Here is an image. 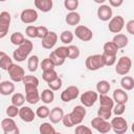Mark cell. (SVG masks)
Returning <instances> with one entry per match:
<instances>
[{
  "mask_svg": "<svg viewBox=\"0 0 134 134\" xmlns=\"http://www.w3.org/2000/svg\"><path fill=\"white\" fill-rule=\"evenodd\" d=\"M25 40H26L25 37H24L23 34L20 32V31H16V32H14V34L10 36V42H12V44L17 45V46H19V45H21L22 43H24Z\"/></svg>",
  "mask_w": 134,
  "mask_h": 134,
  "instance_id": "cell-34",
  "label": "cell"
},
{
  "mask_svg": "<svg viewBox=\"0 0 134 134\" xmlns=\"http://www.w3.org/2000/svg\"><path fill=\"white\" fill-rule=\"evenodd\" d=\"M73 38H74V35L72 31L70 30H64L61 32L60 35V40L63 44H70L72 41H73Z\"/></svg>",
  "mask_w": 134,
  "mask_h": 134,
  "instance_id": "cell-33",
  "label": "cell"
},
{
  "mask_svg": "<svg viewBox=\"0 0 134 134\" xmlns=\"http://www.w3.org/2000/svg\"><path fill=\"white\" fill-rule=\"evenodd\" d=\"M80 94V90L76 86H69L63 90L61 93V99L65 103H68L72 99H75Z\"/></svg>",
  "mask_w": 134,
  "mask_h": 134,
  "instance_id": "cell-15",
  "label": "cell"
},
{
  "mask_svg": "<svg viewBox=\"0 0 134 134\" xmlns=\"http://www.w3.org/2000/svg\"><path fill=\"white\" fill-rule=\"evenodd\" d=\"M22 83L24 85H35V86H39V80L38 77L34 76V75H25Z\"/></svg>",
  "mask_w": 134,
  "mask_h": 134,
  "instance_id": "cell-43",
  "label": "cell"
},
{
  "mask_svg": "<svg viewBox=\"0 0 134 134\" xmlns=\"http://www.w3.org/2000/svg\"><path fill=\"white\" fill-rule=\"evenodd\" d=\"M91 126L93 129H95L97 132L99 133H108L111 129H112V126H111V122L108 121V119H104L99 116L97 117H94L92 120H91Z\"/></svg>",
  "mask_w": 134,
  "mask_h": 134,
  "instance_id": "cell-4",
  "label": "cell"
},
{
  "mask_svg": "<svg viewBox=\"0 0 134 134\" xmlns=\"http://www.w3.org/2000/svg\"><path fill=\"white\" fill-rule=\"evenodd\" d=\"M13 60L9 58L8 54H6L4 51H0V67L3 70H8V68L13 65Z\"/></svg>",
  "mask_w": 134,
  "mask_h": 134,
  "instance_id": "cell-25",
  "label": "cell"
},
{
  "mask_svg": "<svg viewBox=\"0 0 134 134\" xmlns=\"http://www.w3.org/2000/svg\"><path fill=\"white\" fill-rule=\"evenodd\" d=\"M124 3V0H109V4L112 7H119Z\"/></svg>",
  "mask_w": 134,
  "mask_h": 134,
  "instance_id": "cell-54",
  "label": "cell"
},
{
  "mask_svg": "<svg viewBox=\"0 0 134 134\" xmlns=\"http://www.w3.org/2000/svg\"><path fill=\"white\" fill-rule=\"evenodd\" d=\"M19 111H20L19 107L15 106L13 104L6 108V114L8 117H16L17 115H19Z\"/></svg>",
  "mask_w": 134,
  "mask_h": 134,
  "instance_id": "cell-44",
  "label": "cell"
},
{
  "mask_svg": "<svg viewBox=\"0 0 134 134\" xmlns=\"http://www.w3.org/2000/svg\"><path fill=\"white\" fill-rule=\"evenodd\" d=\"M15 91V84L13 81H2L0 84V93L2 95H9Z\"/></svg>",
  "mask_w": 134,
  "mask_h": 134,
  "instance_id": "cell-22",
  "label": "cell"
},
{
  "mask_svg": "<svg viewBox=\"0 0 134 134\" xmlns=\"http://www.w3.org/2000/svg\"><path fill=\"white\" fill-rule=\"evenodd\" d=\"M48 34H49V30H48L47 27L42 26V25H41V26H37V37H38L39 39L43 40Z\"/></svg>",
  "mask_w": 134,
  "mask_h": 134,
  "instance_id": "cell-47",
  "label": "cell"
},
{
  "mask_svg": "<svg viewBox=\"0 0 134 134\" xmlns=\"http://www.w3.org/2000/svg\"><path fill=\"white\" fill-rule=\"evenodd\" d=\"M112 97H113L114 102L118 103V104H127V102L129 99L128 93L126 92L125 89H115L113 91Z\"/></svg>",
  "mask_w": 134,
  "mask_h": 134,
  "instance_id": "cell-20",
  "label": "cell"
},
{
  "mask_svg": "<svg viewBox=\"0 0 134 134\" xmlns=\"http://www.w3.org/2000/svg\"><path fill=\"white\" fill-rule=\"evenodd\" d=\"M38 13L34 8H25L21 12L20 19L24 24H31L38 20Z\"/></svg>",
  "mask_w": 134,
  "mask_h": 134,
  "instance_id": "cell-13",
  "label": "cell"
},
{
  "mask_svg": "<svg viewBox=\"0 0 134 134\" xmlns=\"http://www.w3.org/2000/svg\"><path fill=\"white\" fill-rule=\"evenodd\" d=\"M25 87V97L26 102L30 105L37 104L41 99V94L39 93L38 86L35 85H24Z\"/></svg>",
  "mask_w": 134,
  "mask_h": 134,
  "instance_id": "cell-3",
  "label": "cell"
},
{
  "mask_svg": "<svg viewBox=\"0 0 134 134\" xmlns=\"http://www.w3.org/2000/svg\"><path fill=\"white\" fill-rule=\"evenodd\" d=\"M12 104L13 105H15V106H17V107H22L23 105H24V103L26 102V97L22 94V93H20V92H17V93H15L13 96H12Z\"/></svg>",
  "mask_w": 134,
  "mask_h": 134,
  "instance_id": "cell-32",
  "label": "cell"
},
{
  "mask_svg": "<svg viewBox=\"0 0 134 134\" xmlns=\"http://www.w3.org/2000/svg\"><path fill=\"white\" fill-rule=\"evenodd\" d=\"M39 67V58L38 55H30L27 60V68L30 72L37 71Z\"/></svg>",
  "mask_w": 134,
  "mask_h": 134,
  "instance_id": "cell-31",
  "label": "cell"
},
{
  "mask_svg": "<svg viewBox=\"0 0 134 134\" xmlns=\"http://www.w3.org/2000/svg\"><path fill=\"white\" fill-rule=\"evenodd\" d=\"M58 73L54 69H49V70H44L43 73H42V79L46 82V83H49L53 80H55L58 77Z\"/></svg>",
  "mask_w": 134,
  "mask_h": 134,
  "instance_id": "cell-35",
  "label": "cell"
},
{
  "mask_svg": "<svg viewBox=\"0 0 134 134\" xmlns=\"http://www.w3.org/2000/svg\"><path fill=\"white\" fill-rule=\"evenodd\" d=\"M71 119H72V122L74 126H77L80 124H82V121L84 120V117L86 116V109H85V106L83 105H79V106H75L72 111L69 113Z\"/></svg>",
  "mask_w": 134,
  "mask_h": 134,
  "instance_id": "cell-8",
  "label": "cell"
},
{
  "mask_svg": "<svg viewBox=\"0 0 134 134\" xmlns=\"http://www.w3.org/2000/svg\"><path fill=\"white\" fill-rule=\"evenodd\" d=\"M36 112H34V110L30 108V107H27V106H22L20 108V111H19V116L20 118L25 121V122H31L35 117H36Z\"/></svg>",
  "mask_w": 134,
  "mask_h": 134,
  "instance_id": "cell-17",
  "label": "cell"
},
{
  "mask_svg": "<svg viewBox=\"0 0 134 134\" xmlns=\"http://www.w3.org/2000/svg\"><path fill=\"white\" fill-rule=\"evenodd\" d=\"M110 122L112 126V130L116 134H124L128 131V122L120 115H116V117H113Z\"/></svg>",
  "mask_w": 134,
  "mask_h": 134,
  "instance_id": "cell-5",
  "label": "cell"
},
{
  "mask_svg": "<svg viewBox=\"0 0 134 134\" xmlns=\"http://www.w3.org/2000/svg\"><path fill=\"white\" fill-rule=\"evenodd\" d=\"M0 1H1V2H3V1H5V0H0Z\"/></svg>",
  "mask_w": 134,
  "mask_h": 134,
  "instance_id": "cell-57",
  "label": "cell"
},
{
  "mask_svg": "<svg viewBox=\"0 0 134 134\" xmlns=\"http://www.w3.org/2000/svg\"><path fill=\"white\" fill-rule=\"evenodd\" d=\"M131 130H132V132L134 133V122L132 124V126H131Z\"/></svg>",
  "mask_w": 134,
  "mask_h": 134,
  "instance_id": "cell-56",
  "label": "cell"
},
{
  "mask_svg": "<svg viewBox=\"0 0 134 134\" xmlns=\"http://www.w3.org/2000/svg\"><path fill=\"white\" fill-rule=\"evenodd\" d=\"M110 88H111L110 83H109L108 81H105V80L99 81V82H97V84H96V91H97L99 94H107V93L109 92Z\"/></svg>",
  "mask_w": 134,
  "mask_h": 134,
  "instance_id": "cell-30",
  "label": "cell"
},
{
  "mask_svg": "<svg viewBox=\"0 0 134 134\" xmlns=\"http://www.w3.org/2000/svg\"><path fill=\"white\" fill-rule=\"evenodd\" d=\"M39 132L41 134H54L57 131L53 128V126H51L50 122H43L40 125Z\"/></svg>",
  "mask_w": 134,
  "mask_h": 134,
  "instance_id": "cell-36",
  "label": "cell"
},
{
  "mask_svg": "<svg viewBox=\"0 0 134 134\" xmlns=\"http://www.w3.org/2000/svg\"><path fill=\"white\" fill-rule=\"evenodd\" d=\"M10 14L7 12H1L0 14V39H3L9 29V25H10Z\"/></svg>",
  "mask_w": 134,
  "mask_h": 134,
  "instance_id": "cell-11",
  "label": "cell"
},
{
  "mask_svg": "<svg viewBox=\"0 0 134 134\" xmlns=\"http://www.w3.org/2000/svg\"><path fill=\"white\" fill-rule=\"evenodd\" d=\"M95 3H97V4H104L107 0H93Z\"/></svg>",
  "mask_w": 134,
  "mask_h": 134,
  "instance_id": "cell-55",
  "label": "cell"
},
{
  "mask_svg": "<svg viewBox=\"0 0 134 134\" xmlns=\"http://www.w3.org/2000/svg\"><path fill=\"white\" fill-rule=\"evenodd\" d=\"M120 86L126 91L132 90L134 88V79L132 76H129V75L122 76L121 80H120Z\"/></svg>",
  "mask_w": 134,
  "mask_h": 134,
  "instance_id": "cell-28",
  "label": "cell"
},
{
  "mask_svg": "<svg viewBox=\"0 0 134 134\" xmlns=\"http://www.w3.org/2000/svg\"><path fill=\"white\" fill-rule=\"evenodd\" d=\"M68 49H69V59L71 60H75L80 57V48L76 45H68Z\"/></svg>",
  "mask_w": 134,
  "mask_h": 134,
  "instance_id": "cell-41",
  "label": "cell"
},
{
  "mask_svg": "<svg viewBox=\"0 0 134 134\" xmlns=\"http://www.w3.org/2000/svg\"><path fill=\"white\" fill-rule=\"evenodd\" d=\"M54 99V93H53V90H51L50 88L48 89H44L41 93V100L44 103V104H51Z\"/></svg>",
  "mask_w": 134,
  "mask_h": 134,
  "instance_id": "cell-27",
  "label": "cell"
},
{
  "mask_svg": "<svg viewBox=\"0 0 134 134\" xmlns=\"http://www.w3.org/2000/svg\"><path fill=\"white\" fill-rule=\"evenodd\" d=\"M118 47L117 45L113 42V41H110V42H106L104 44V47H103V50L105 54H110V55H116L117 54V51H118Z\"/></svg>",
  "mask_w": 134,
  "mask_h": 134,
  "instance_id": "cell-26",
  "label": "cell"
},
{
  "mask_svg": "<svg viewBox=\"0 0 134 134\" xmlns=\"http://www.w3.org/2000/svg\"><path fill=\"white\" fill-rule=\"evenodd\" d=\"M125 27V19L121 16H115L112 17V19L109 21V31H111L112 34H119Z\"/></svg>",
  "mask_w": 134,
  "mask_h": 134,
  "instance_id": "cell-12",
  "label": "cell"
},
{
  "mask_svg": "<svg viewBox=\"0 0 134 134\" xmlns=\"http://www.w3.org/2000/svg\"><path fill=\"white\" fill-rule=\"evenodd\" d=\"M132 67V61L129 57H121L116 66H115V72L119 75H126L129 73Z\"/></svg>",
  "mask_w": 134,
  "mask_h": 134,
  "instance_id": "cell-6",
  "label": "cell"
},
{
  "mask_svg": "<svg viewBox=\"0 0 134 134\" xmlns=\"http://www.w3.org/2000/svg\"><path fill=\"white\" fill-rule=\"evenodd\" d=\"M126 111V104H118L116 103V105L113 107L112 112L115 115H122Z\"/></svg>",
  "mask_w": 134,
  "mask_h": 134,
  "instance_id": "cell-46",
  "label": "cell"
},
{
  "mask_svg": "<svg viewBox=\"0 0 134 134\" xmlns=\"http://www.w3.org/2000/svg\"><path fill=\"white\" fill-rule=\"evenodd\" d=\"M98 99V94L95 91L88 90L81 95V103L85 107H92Z\"/></svg>",
  "mask_w": 134,
  "mask_h": 134,
  "instance_id": "cell-14",
  "label": "cell"
},
{
  "mask_svg": "<svg viewBox=\"0 0 134 134\" xmlns=\"http://www.w3.org/2000/svg\"><path fill=\"white\" fill-rule=\"evenodd\" d=\"M64 111L62 108L60 107H54L50 110V113H49V116L48 118L50 119V122L52 124H59L60 121H62L63 117H64Z\"/></svg>",
  "mask_w": 134,
  "mask_h": 134,
  "instance_id": "cell-19",
  "label": "cell"
},
{
  "mask_svg": "<svg viewBox=\"0 0 134 134\" xmlns=\"http://www.w3.org/2000/svg\"><path fill=\"white\" fill-rule=\"evenodd\" d=\"M62 122H63V125H64L66 128H71V127L74 126L73 122H72V119H71V117H70V115H69V113L64 115V117H63V119H62Z\"/></svg>",
  "mask_w": 134,
  "mask_h": 134,
  "instance_id": "cell-52",
  "label": "cell"
},
{
  "mask_svg": "<svg viewBox=\"0 0 134 134\" xmlns=\"http://www.w3.org/2000/svg\"><path fill=\"white\" fill-rule=\"evenodd\" d=\"M112 108H107V107H102L99 106L97 110V116L104 118V119H109L112 116Z\"/></svg>",
  "mask_w": 134,
  "mask_h": 134,
  "instance_id": "cell-37",
  "label": "cell"
},
{
  "mask_svg": "<svg viewBox=\"0 0 134 134\" xmlns=\"http://www.w3.org/2000/svg\"><path fill=\"white\" fill-rule=\"evenodd\" d=\"M35 6L43 13H48L52 9L53 2L52 0H35Z\"/></svg>",
  "mask_w": 134,
  "mask_h": 134,
  "instance_id": "cell-21",
  "label": "cell"
},
{
  "mask_svg": "<svg viewBox=\"0 0 134 134\" xmlns=\"http://www.w3.org/2000/svg\"><path fill=\"white\" fill-rule=\"evenodd\" d=\"M75 133L76 134H91L92 130L87 127V126H83V125H77V127L75 128Z\"/></svg>",
  "mask_w": 134,
  "mask_h": 134,
  "instance_id": "cell-49",
  "label": "cell"
},
{
  "mask_svg": "<svg viewBox=\"0 0 134 134\" xmlns=\"http://www.w3.org/2000/svg\"><path fill=\"white\" fill-rule=\"evenodd\" d=\"M64 6L69 12H75L79 7V0H64Z\"/></svg>",
  "mask_w": 134,
  "mask_h": 134,
  "instance_id": "cell-40",
  "label": "cell"
},
{
  "mask_svg": "<svg viewBox=\"0 0 134 134\" xmlns=\"http://www.w3.org/2000/svg\"><path fill=\"white\" fill-rule=\"evenodd\" d=\"M126 29L130 35L134 36V20H130L126 24Z\"/></svg>",
  "mask_w": 134,
  "mask_h": 134,
  "instance_id": "cell-53",
  "label": "cell"
},
{
  "mask_svg": "<svg viewBox=\"0 0 134 134\" xmlns=\"http://www.w3.org/2000/svg\"><path fill=\"white\" fill-rule=\"evenodd\" d=\"M54 67H55V65L53 64V62L49 58L44 59L41 63V68H42L43 71L44 70H49V69H54Z\"/></svg>",
  "mask_w": 134,
  "mask_h": 134,
  "instance_id": "cell-45",
  "label": "cell"
},
{
  "mask_svg": "<svg viewBox=\"0 0 134 134\" xmlns=\"http://www.w3.org/2000/svg\"><path fill=\"white\" fill-rule=\"evenodd\" d=\"M7 72H8V75H9L10 80H12L13 82H15V83L22 82L23 79H24V76H25V71H24V69H23L21 66L17 65V64H13V65L8 68Z\"/></svg>",
  "mask_w": 134,
  "mask_h": 134,
  "instance_id": "cell-10",
  "label": "cell"
},
{
  "mask_svg": "<svg viewBox=\"0 0 134 134\" xmlns=\"http://www.w3.org/2000/svg\"><path fill=\"white\" fill-rule=\"evenodd\" d=\"M104 55V60H105V65L106 66H112L115 64L116 62V55H110V54H105L103 53Z\"/></svg>",
  "mask_w": 134,
  "mask_h": 134,
  "instance_id": "cell-51",
  "label": "cell"
},
{
  "mask_svg": "<svg viewBox=\"0 0 134 134\" xmlns=\"http://www.w3.org/2000/svg\"><path fill=\"white\" fill-rule=\"evenodd\" d=\"M34 48V44L30 40H25L24 43H22L21 45L18 46V48L16 50H14L13 52V59L17 62H23L25 61V59L28 58L29 53L31 52Z\"/></svg>",
  "mask_w": 134,
  "mask_h": 134,
  "instance_id": "cell-1",
  "label": "cell"
},
{
  "mask_svg": "<svg viewBox=\"0 0 134 134\" xmlns=\"http://www.w3.org/2000/svg\"><path fill=\"white\" fill-rule=\"evenodd\" d=\"M74 35H75V37H76L79 40H81V41H83V42H89V41L92 40V38H93V32H92V30H91L89 27L85 26V25H77V26L75 27Z\"/></svg>",
  "mask_w": 134,
  "mask_h": 134,
  "instance_id": "cell-7",
  "label": "cell"
},
{
  "mask_svg": "<svg viewBox=\"0 0 134 134\" xmlns=\"http://www.w3.org/2000/svg\"><path fill=\"white\" fill-rule=\"evenodd\" d=\"M49 113H50V110L47 106H40L36 110V114L40 118H47L49 116Z\"/></svg>",
  "mask_w": 134,
  "mask_h": 134,
  "instance_id": "cell-39",
  "label": "cell"
},
{
  "mask_svg": "<svg viewBox=\"0 0 134 134\" xmlns=\"http://www.w3.org/2000/svg\"><path fill=\"white\" fill-rule=\"evenodd\" d=\"M97 17L100 21H110L112 19V15H113V12H112V8L110 5H107V4H100L99 7L97 8Z\"/></svg>",
  "mask_w": 134,
  "mask_h": 134,
  "instance_id": "cell-16",
  "label": "cell"
},
{
  "mask_svg": "<svg viewBox=\"0 0 134 134\" xmlns=\"http://www.w3.org/2000/svg\"><path fill=\"white\" fill-rule=\"evenodd\" d=\"M1 128L4 134H19L20 130L13 119V117H7L1 120Z\"/></svg>",
  "mask_w": 134,
  "mask_h": 134,
  "instance_id": "cell-9",
  "label": "cell"
},
{
  "mask_svg": "<svg viewBox=\"0 0 134 134\" xmlns=\"http://www.w3.org/2000/svg\"><path fill=\"white\" fill-rule=\"evenodd\" d=\"M47 85H48V88H50L51 90L58 91L59 89H61V87H62V85H63V84H62V79L58 76L55 80H53V81L47 83Z\"/></svg>",
  "mask_w": 134,
  "mask_h": 134,
  "instance_id": "cell-42",
  "label": "cell"
},
{
  "mask_svg": "<svg viewBox=\"0 0 134 134\" xmlns=\"http://www.w3.org/2000/svg\"><path fill=\"white\" fill-rule=\"evenodd\" d=\"M49 59L53 62V64H54L55 66H61V65H63L64 62H65V59H62V58L58 57V55L54 53V51L50 52V54H49Z\"/></svg>",
  "mask_w": 134,
  "mask_h": 134,
  "instance_id": "cell-48",
  "label": "cell"
},
{
  "mask_svg": "<svg viewBox=\"0 0 134 134\" xmlns=\"http://www.w3.org/2000/svg\"><path fill=\"white\" fill-rule=\"evenodd\" d=\"M98 99H99V106L113 109V107H114V99H113V97H110L107 94H100L98 96Z\"/></svg>",
  "mask_w": 134,
  "mask_h": 134,
  "instance_id": "cell-29",
  "label": "cell"
},
{
  "mask_svg": "<svg viewBox=\"0 0 134 134\" xmlns=\"http://www.w3.org/2000/svg\"><path fill=\"white\" fill-rule=\"evenodd\" d=\"M25 34L27 35V37L29 38H38L37 37V26H34V25H28L26 28H25Z\"/></svg>",
  "mask_w": 134,
  "mask_h": 134,
  "instance_id": "cell-50",
  "label": "cell"
},
{
  "mask_svg": "<svg viewBox=\"0 0 134 134\" xmlns=\"http://www.w3.org/2000/svg\"><path fill=\"white\" fill-rule=\"evenodd\" d=\"M112 41L117 45L118 48H125V47L128 45V43H129L128 37H127L126 35H124V34H120V32H119V34H116V35L113 37Z\"/></svg>",
  "mask_w": 134,
  "mask_h": 134,
  "instance_id": "cell-24",
  "label": "cell"
},
{
  "mask_svg": "<svg viewBox=\"0 0 134 134\" xmlns=\"http://www.w3.org/2000/svg\"><path fill=\"white\" fill-rule=\"evenodd\" d=\"M54 53L58 55V57H60V58H62V59H67L68 57H69V49H68V46H59L58 48H55L54 50Z\"/></svg>",
  "mask_w": 134,
  "mask_h": 134,
  "instance_id": "cell-38",
  "label": "cell"
},
{
  "mask_svg": "<svg viewBox=\"0 0 134 134\" xmlns=\"http://www.w3.org/2000/svg\"><path fill=\"white\" fill-rule=\"evenodd\" d=\"M65 21L68 25L70 26H75L80 23L81 21V16L79 13L76 12H69L67 15H66V18H65Z\"/></svg>",
  "mask_w": 134,
  "mask_h": 134,
  "instance_id": "cell-23",
  "label": "cell"
},
{
  "mask_svg": "<svg viewBox=\"0 0 134 134\" xmlns=\"http://www.w3.org/2000/svg\"><path fill=\"white\" fill-rule=\"evenodd\" d=\"M58 42V35L54 31H49V34L42 40V47L45 49H51Z\"/></svg>",
  "mask_w": 134,
  "mask_h": 134,
  "instance_id": "cell-18",
  "label": "cell"
},
{
  "mask_svg": "<svg viewBox=\"0 0 134 134\" xmlns=\"http://www.w3.org/2000/svg\"><path fill=\"white\" fill-rule=\"evenodd\" d=\"M85 65L86 68L90 71H96L103 67H105V60H104V55L102 54H92L87 57L86 61H85Z\"/></svg>",
  "mask_w": 134,
  "mask_h": 134,
  "instance_id": "cell-2",
  "label": "cell"
}]
</instances>
